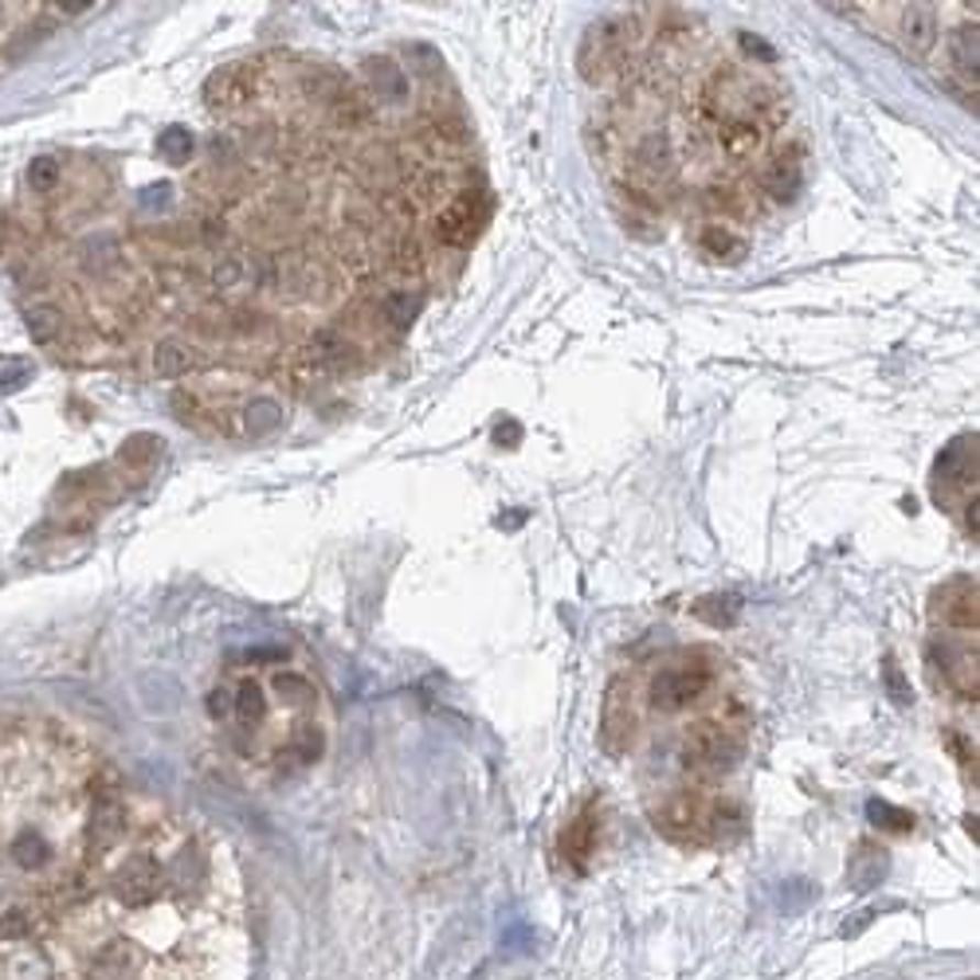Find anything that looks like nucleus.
Returning a JSON list of instances; mask_svg holds the SVG:
<instances>
[{
	"label": "nucleus",
	"mask_w": 980,
	"mask_h": 980,
	"mask_svg": "<svg viewBox=\"0 0 980 980\" xmlns=\"http://www.w3.org/2000/svg\"><path fill=\"white\" fill-rule=\"evenodd\" d=\"M651 824L659 836L679 847H706L722 839L726 824H741V816L729 819L726 804L711 801L702 789H671L651 804Z\"/></svg>",
	"instance_id": "nucleus-1"
},
{
	"label": "nucleus",
	"mask_w": 980,
	"mask_h": 980,
	"mask_svg": "<svg viewBox=\"0 0 980 980\" xmlns=\"http://www.w3.org/2000/svg\"><path fill=\"white\" fill-rule=\"evenodd\" d=\"M741 757H746V726L726 714L694 722L679 746V761L698 781H718V777L734 773Z\"/></svg>",
	"instance_id": "nucleus-2"
},
{
	"label": "nucleus",
	"mask_w": 980,
	"mask_h": 980,
	"mask_svg": "<svg viewBox=\"0 0 980 980\" xmlns=\"http://www.w3.org/2000/svg\"><path fill=\"white\" fill-rule=\"evenodd\" d=\"M718 683V659L711 651H686L675 656L671 663L659 667V675L651 679V711L659 714H679L694 702H702L711 694V686Z\"/></svg>",
	"instance_id": "nucleus-3"
},
{
	"label": "nucleus",
	"mask_w": 980,
	"mask_h": 980,
	"mask_svg": "<svg viewBox=\"0 0 980 980\" xmlns=\"http://www.w3.org/2000/svg\"><path fill=\"white\" fill-rule=\"evenodd\" d=\"M639 24L631 16H604L585 32L581 44V71L588 82H608L612 75L628 71L631 47H636Z\"/></svg>",
	"instance_id": "nucleus-4"
},
{
	"label": "nucleus",
	"mask_w": 980,
	"mask_h": 980,
	"mask_svg": "<svg viewBox=\"0 0 980 980\" xmlns=\"http://www.w3.org/2000/svg\"><path fill=\"white\" fill-rule=\"evenodd\" d=\"M934 495L945 506H954L957 498L961 506L977 498V436H961L942 451L934 467Z\"/></svg>",
	"instance_id": "nucleus-5"
},
{
	"label": "nucleus",
	"mask_w": 980,
	"mask_h": 980,
	"mask_svg": "<svg viewBox=\"0 0 980 980\" xmlns=\"http://www.w3.org/2000/svg\"><path fill=\"white\" fill-rule=\"evenodd\" d=\"M636 729H639V711H636V691H631L628 679H612L608 691H604V706H601V746L604 753L624 757L631 746H636Z\"/></svg>",
	"instance_id": "nucleus-6"
},
{
	"label": "nucleus",
	"mask_w": 980,
	"mask_h": 980,
	"mask_svg": "<svg viewBox=\"0 0 980 980\" xmlns=\"http://www.w3.org/2000/svg\"><path fill=\"white\" fill-rule=\"evenodd\" d=\"M929 616L934 624L961 636H977V576H954L929 596Z\"/></svg>",
	"instance_id": "nucleus-7"
},
{
	"label": "nucleus",
	"mask_w": 980,
	"mask_h": 980,
	"mask_svg": "<svg viewBox=\"0 0 980 980\" xmlns=\"http://www.w3.org/2000/svg\"><path fill=\"white\" fill-rule=\"evenodd\" d=\"M483 197L478 192H455V197L443 200V208L436 212V240L448 243V247H463L471 243V235L483 224Z\"/></svg>",
	"instance_id": "nucleus-8"
},
{
	"label": "nucleus",
	"mask_w": 980,
	"mask_h": 980,
	"mask_svg": "<svg viewBox=\"0 0 980 980\" xmlns=\"http://www.w3.org/2000/svg\"><path fill=\"white\" fill-rule=\"evenodd\" d=\"M929 663L942 667L945 686L957 691L965 702H977V639L972 643H934L929 648Z\"/></svg>",
	"instance_id": "nucleus-9"
},
{
	"label": "nucleus",
	"mask_w": 980,
	"mask_h": 980,
	"mask_svg": "<svg viewBox=\"0 0 980 980\" xmlns=\"http://www.w3.org/2000/svg\"><path fill=\"white\" fill-rule=\"evenodd\" d=\"M894 9V40L906 47L910 55H929L937 47V9L934 4H891Z\"/></svg>",
	"instance_id": "nucleus-10"
},
{
	"label": "nucleus",
	"mask_w": 980,
	"mask_h": 980,
	"mask_svg": "<svg viewBox=\"0 0 980 980\" xmlns=\"http://www.w3.org/2000/svg\"><path fill=\"white\" fill-rule=\"evenodd\" d=\"M596 836H601V808L596 804H585V808L576 812V819L565 828L561 836V855H565L569 867H581L588 863V855L596 851Z\"/></svg>",
	"instance_id": "nucleus-11"
},
{
	"label": "nucleus",
	"mask_w": 980,
	"mask_h": 980,
	"mask_svg": "<svg viewBox=\"0 0 980 980\" xmlns=\"http://www.w3.org/2000/svg\"><path fill=\"white\" fill-rule=\"evenodd\" d=\"M698 247L706 260H718V263H741L749 252L746 235H738L729 224H722V220H711V224L698 228Z\"/></svg>",
	"instance_id": "nucleus-12"
},
{
	"label": "nucleus",
	"mask_w": 980,
	"mask_h": 980,
	"mask_svg": "<svg viewBox=\"0 0 980 980\" xmlns=\"http://www.w3.org/2000/svg\"><path fill=\"white\" fill-rule=\"evenodd\" d=\"M945 47H949V64H954V75H961V79L972 87V95H977V16L965 20V24L957 27L954 36L945 40Z\"/></svg>",
	"instance_id": "nucleus-13"
},
{
	"label": "nucleus",
	"mask_w": 980,
	"mask_h": 980,
	"mask_svg": "<svg viewBox=\"0 0 980 980\" xmlns=\"http://www.w3.org/2000/svg\"><path fill=\"white\" fill-rule=\"evenodd\" d=\"M882 874H887V851L874 844H859V851L851 855V867H847L851 887L855 891H871V887H879Z\"/></svg>",
	"instance_id": "nucleus-14"
},
{
	"label": "nucleus",
	"mask_w": 980,
	"mask_h": 980,
	"mask_svg": "<svg viewBox=\"0 0 980 980\" xmlns=\"http://www.w3.org/2000/svg\"><path fill=\"white\" fill-rule=\"evenodd\" d=\"M694 616L698 620H706L711 628H729V624H738L741 616V601L738 596H702L698 604H694Z\"/></svg>",
	"instance_id": "nucleus-15"
},
{
	"label": "nucleus",
	"mask_w": 980,
	"mask_h": 980,
	"mask_svg": "<svg viewBox=\"0 0 980 980\" xmlns=\"http://www.w3.org/2000/svg\"><path fill=\"white\" fill-rule=\"evenodd\" d=\"M882 679H887V691H891L894 706H910V702H914V691H910V683L902 679V671H899V663H894V659H887V663H882Z\"/></svg>",
	"instance_id": "nucleus-16"
},
{
	"label": "nucleus",
	"mask_w": 980,
	"mask_h": 980,
	"mask_svg": "<svg viewBox=\"0 0 980 980\" xmlns=\"http://www.w3.org/2000/svg\"><path fill=\"white\" fill-rule=\"evenodd\" d=\"M867 812H871V819H882V828H891V832H910V828H914V819H910L906 812L891 808V804H882V801H871V804H867Z\"/></svg>",
	"instance_id": "nucleus-17"
}]
</instances>
